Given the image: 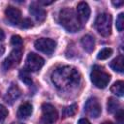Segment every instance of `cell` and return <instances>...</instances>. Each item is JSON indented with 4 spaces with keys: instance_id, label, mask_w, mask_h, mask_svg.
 <instances>
[{
    "instance_id": "cell-1",
    "label": "cell",
    "mask_w": 124,
    "mask_h": 124,
    "mask_svg": "<svg viewBox=\"0 0 124 124\" xmlns=\"http://www.w3.org/2000/svg\"><path fill=\"white\" fill-rule=\"evenodd\" d=\"M51 81L59 90L68 91L79 84L80 75L72 66H61L52 72Z\"/></svg>"
},
{
    "instance_id": "cell-2",
    "label": "cell",
    "mask_w": 124,
    "mask_h": 124,
    "mask_svg": "<svg viewBox=\"0 0 124 124\" xmlns=\"http://www.w3.org/2000/svg\"><path fill=\"white\" fill-rule=\"evenodd\" d=\"M59 22L69 32H77L81 27V22L77 13L71 8H64L60 11Z\"/></svg>"
},
{
    "instance_id": "cell-3",
    "label": "cell",
    "mask_w": 124,
    "mask_h": 124,
    "mask_svg": "<svg viewBox=\"0 0 124 124\" xmlns=\"http://www.w3.org/2000/svg\"><path fill=\"white\" fill-rule=\"evenodd\" d=\"M92 83L98 88H105L110 80V75L105 71V69L99 65H94L90 74Z\"/></svg>"
},
{
    "instance_id": "cell-4",
    "label": "cell",
    "mask_w": 124,
    "mask_h": 124,
    "mask_svg": "<svg viewBox=\"0 0 124 124\" xmlns=\"http://www.w3.org/2000/svg\"><path fill=\"white\" fill-rule=\"evenodd\" d=\"M111 16L109 14L103 13L96 17L94 26L102 36L108 37L111 33Z\"/></svg>"
},
{
    "instance_id": "cell-5",
    "label": "cell",
    "mask_w": 124,
    "mask_h": 124,
    "mask_svg": "<svg viewBox=\"0 0 124 124\" xmlns=\"http://www.w3.org/2000/svg\"><path fill=\"white\" fill-rule=\"evenodd\" d=\"M44 63L45 60L43 57L34 52H30L26 57L25 69L29 72H37L43 67Z\"/></svg>"
},
{
    "instance_id": "cell-6",
    "label": "cell",
    "mask_w": 124,
    "mask_h": 124,
    "mask_svg": "<svg viewBox=\"0 0 124 124\" xmlns=\"http://www.w3.org/2000/svg\"><path fill=\"white\" fill-rule=\"evenodd\" d=\"M34 46L37 50L46 54H51L56 47V43L48 38H40L35 41Z\"/></svg>"
},
{
    "instance_id": "cell-7",
    "label": "cell",
    "mask_w": 124,
    "mask_h": 124,
    "mask_svg": "<svg viewBox=\"0 0 124 124\" xmlns=\"http://www.w3.org/2000/svg\"><path fill=\"white\" fill-rule=\"evenodd\" d=\"M58 113L55 108L50 104H43L42 106V121L45 124H51L57 120Z\"/></svg>"
},
{
    "instance_id": "cell-8",
    "label": "cell",
    "mask_w": 124,
    "mask_h": 124,
    "mask_svg": "<svg viewBox=\"0 0 124 124\" xmlns=\"http://www.w3.org/2000/svg\"><path fill=\"white\" fill-rule=\"evenodd\" d=\"M84 110L92 118L99 117L102 112V108H101V105H100L99 101L97 100V98H95V97L89 98L84 105Z\"/></svg>"
},
{
    "instance_id": "cell-9",
    "label": "cell",
    "mask_w": 124,
    "mask_h": 124,
    "mask_svg": "<svg viewBox=\"0 0 124 124\" xmlns=\"http://www.w3.org/2000/svg\"><path fill=\"white\" fill-rule=\"evenodd\" d=\"M22 57V51L20 48H15L14 50L11 51L10 55L4 60L3 62V68L5 70H9L10 68L17 65L19 63V61L21 60Z\"/></svg>"
},
{
    "instance_id": "cell-10",
    "label": "cell",
    "mask_w": 124,
    "mask_h": 124,
    "mask_svg": "<svg viewBox=\"0 0 124 124\" xmlns=\"http://www.w3.org/2000/svg\"><path fill=\"white\" fill-rule=\"evenodd\" d=\"M5 16L7 19L10 21V23L14 25H17L20 23L21 19V12L13 6H8L7 9L5 10Z\"/></svg>"
},
{
    "instance_id": "cell-11",
    "label": "cell",
    "mask_w": 124,
    "mask_h": 124,
    "mask_svg": "<svg viewBox=\"0 0 124 124\" xmlns=\"http://www.w3.org/2000/svg\"><path fill=\"white\" fill-rule=\"evenodd\" d=\"M29 13L39 22L44 21L46 19V12L45 11V9L42 8L41 6H39L36 3H32L30 5V7H29Z\"/></svg>"
},
{
    "instance_id": "cell-12",
    "label": "cell",
    "mask_w": 124,
    "mask_h": 124,
    "mask_svg": "<svg viewBox=\"0 0 124 124\" xmlns=\"http://www.w3.org/2000/svg\"><path fill=\"white\" fill-rule=\"evenodd\" d=\"M77 15L80 22H85L90 16V8L86 2H79L77 7Z\"/></svg>"
},
{
    "instance_id": "cell-13",
    "label": "cell",
    "mask_w": 124,
    "mask_h": 124,
    "mask_svg": "<svg viewBox=\"0 0 124 124\" xmlns=\"http://www.w3.org/2000/svg\"><path fill=\"white\" fill-rule=\"evenodd\" d=\"M20 89L16 86V85H15V84H13L10 88H9V90L7 91V94H6V96H5V101L7 102V103H9V104H13L19 96H20Z\"/></svg>"
},
{
    "instance_id": "cell-14",
    "label": "cell",
    "mask_w": 124,
    "mask_h": 124,
    "mask_svg": "<svg viewBox=\"0 0 124 124\" xmlns=\"http://www.w3.org/2000/svg\"><path fill=\"white\" fill-rule=\"evenodd\" d=\"M33 111V107L30 103H23L22 105L19 106L17 109V116L20 119H24L29 117L32 114Z\"/></svg>"
},
{
    "instance_id": "cell-15",
    "label": "cell",
    "mask_w": 124,
    "mask_h": 124,
    "mask_svg": "<svg viewBox=\"0 0 124 124\" xmlns=\"http://www.w3.org/2000/svg\"><path fill=\"white\" fill-rule=\"evenodd\" d=\"M81 46L87 52H92L95 48V40L91 35H85L81 38Z\"/></svg>"
},
{
    "instance_id": "cell-16",
    "label": "cell",
    "mask_w": 124,
    "mask_h": 124,
    "mask_svg": "<svg viewBox=\"0 0 124 124\" xmlns=\"http://www.w3.org/2000/svg\"><path fill=\"white\" fill-rule=\"evenodd\" d=\"M123 65H124V57H123V55H118L109 64L110 68L113 71L118 72V73H123V70H124Z\"/></svg>"
},
{
    "instance_id": "cell-17",
    "label": "cell",
    "mask_w": 124,
    "mask_h": 124,
    "mask_svg": "<svg viewBox=\"0 0 124 124\" xmlns=\"http://www.w3.org/2000/svg\"><path fill=\"white\" fill-rule=\"evenodd\" d=\"M110 91H111V93H113L119 97H122L124 94V82L122 80H118V81L114 82L110 87Z\"/></svg>"
},
{
    "instance_id": "cell-18",
    "label": "cell",
    "mask_w": 124,
    "mask_h": 124,
    "mask_svg": "<svg viewBox=\"0 0 124 124\" xmlns=\"http://www.w3.org/2000/svg\"><path fill=\"white\" fill-rule=\"evenodd\" d=\"M107 108H108V111L109 113H114V112H117L119 108H120V105H119V102L115 99V98H108V104H107Z\"/></svg>"
},
{
    "instance_id": "cell-19",
    "label": "cell",
    "mask_w": 124,
    "mask_h": 124,
    "mask_svg": "<svg viewBox=\"0 0 124 124\" xmlns=\"http://www.w3.org/2000/svg\"><path fill=\"white\" fill-rule=\"evenodd\" d=\"M29 71H27L26 69H22L20 72H19V78L20 79L27 85H31L32 84V78L29 75Z\"/></svg>"
},
{
    "instance_id": "cell-20",
    "label": "cell",
    "mask_w": 124,
    "mask_h": 124,
    "mask_svg": "<svg viewBox=\"0 0 124 124\" xmlns=\"http://www.w3.org/2000/svg\"><path fill=\"white\" fill-rule=\"evenodd\" d=\"M77 108H78V106L76 104H73L71 106H68L66 107L64 109H63V115L65 117H69V116H73L76 114L77 112Z\"/></svg>"
},
{
    "instance_id": "cell-21",
    "label": "cell",
    "mask_w": 124,
    "mask_h": 124,
    "mask_svg": "<svg viewBox=\"0 0 124 124\" xmlns=\"http://www.w3.org/2000/svg\"><path fill=\"white\" fill-rule=\"evenodd\" d=\"M112 54V49L109 48V47H105L103 48L97 55V58L99 60H105V59H108L110 55Z\"/></svg>"
},
{
    "instance_id": "cell-22",
    "label": "cell",
    "mask_w": 124,
    "mask_h": 124,
    "mask_svg": "<svg viewBox=\"0 0 124 124\" xmlns=\"http://www.w3.org/2000/svg\"><path fill=\"white\" fill-rule=\"evenodd\" d=\"M123 26H124V14L120 13L116 18V28L118 31H122L123 30Z\"/></svg>"
},
{
    "instance_id": "cell-23",
    "label": "cell",
    "mask_w": 124,
    "mask_h": 124,
    "mask_svg": "<svg viewBox=\"0 0 124 124\" xmlns=\"http://www.w3.org/2000/svg\"><path fill=\"white\" fill-rule=\"evenodd\" d=\"M11 44H12L14 46H16V48H17V47H19V46H22L23 41H22V39H21L20 36H18V35H14V36L12 37V39H11Z\"/></svg>"
},
{
    "instance_id": "cell-24",
    "label": "cell",
    "mask_w": 124,
    "mask_h": 124,
    "mask_svg": "<svg viewBox=\"0 0 124 124\" xmlns=\"http://www.w3.org/2000/svg\"><path fill=\"white\" fill-rule=\"evenodd\" d=\"M32 26H33V23H32L31 19H29V18H24L23 20L20 21V28H22V29H27Z\"/></svg>"
},
{
    "instance_id": "cell-25",
    "label": "cell",
    "mask_w": 124,
    "mask_h": 124,
    "mask_svg": "<svg viewBox=\"0 0 124 124\" xmlns=\"http://www.w3.org/2000/svg\"><path fill=\"white\" fill-rule=\"evenodd\" d=\"M7 116H8V109L4 106L0 105V122H3Z\"/></svg>"
},
{
    "instance_id": "cell-26",
    "label": "cell",
    "mask_w": 124,
    "mask_h": 124,
    "mask_svg": "<svg viewBox=\"0 0 124 124\" xmlns=\"http://www.w3.org/2000/svg\"><path fill=\"white\" fill-rule=\"evenodd\" d=\"M122 117H123V111L120 109L119 112H116V116H115V118L120 122V124L122 123Z\"/></svg>"
},
{
    "instance_id": "cell-27",
    "label": "cell",
    "mask_w": 124,
    "mask_h": 124,
    "mask_svg": "<svg viewBox=\"0 0 124 124\" xmlns=\"http://www.w3.org/2000/svg\"><path fill=\"white\" fill-rule=\"evenodd\" d=\"M112 5L115 6L116 8H118L123 5V1H112Z\"/></svg>"
},
{
    "instance_id": "cell-28",
    "label": "cell",
    "mask_w": 124,
    "mask_h": 124,
    "mask_svg": "<svg viewBox=\"0 0 124 124\" xmlns=\"http://www.w3.org/2000/svg\"><path fill=\"white\" fill-rule=\"evenodd\" d=\"M78 124H91V123H90L87 119H85V118H81V119L78 120Z\"/></svg>"
},
{
    "instance_id": "cell-29",
    "label": "cell",
    "mask_w": 124,
    "mask_h": 124,
    "mask_svg": "<svg viewBox=\"0 0 124 124\" xmlns=\"http://www.w3.org/2000/svg\"><path fill=\"white\" fill-rule=\"evenodd\" d=\"M53 1H39V4H43V5H48V4H51Z\"/></svg>"
},
{
    "instance_id": "cell-30",
    "label": "cell",
    "mask_w": 124,
    "mask_h": 124,
    "mask_svg": "<svg viewBox=\"0 0 124 124\" xmlns=\"http://www.w3.org/2000/svg\"><path fill=\"white\" fill-rule=\"evenodd\" d=\"M4 38H5L4 31H3L2 29H0V42H1V41H3V40H4Z\"/></svg>"
},
{
    "instance_id": "cell-31",
    "label": "cell",
    "mask_w": 124,
    "mask_h": 124,
    "mask_svg": "<svg viewBox=\"0 0 124 124\" xmlns=\"http://www.w3.org/2000/svg\"><path fill=\"white\" fill-rule=\"evenodd\" d=\"M4 51H5V47L3 46H0V56H2V54L4 53Z\"/></svg>"
},
{
    "instance_id": "cell-32",
    "label": "cell",
    "mask_w": 124,
    "mask_h": 124,
    "mask_svg": "<svg viewBox=\"0 0 124 124\" xmlns=\"http://www.w3.org/2000/svg\"><path fill=\"white\" fill-rule=\"evenodd\" d=\"M102 124H113L112 122H110V121H106V122H103Z\"/></svg>"
},
{
    "instance_id": "cell-33",
    "label": "cell",
    "mask_w": 124,
    "mask_h": 124,
    "mask_svg": "<svg viewBox=\"0 0 124 124\" xmlns=\"http://www.w3.org/2000/svg\"><path fill=\"white\" fill-rule=\"evenodd\" d=\"M12 124H22V123H12Z\"/></svg>"
}]
</instances>
